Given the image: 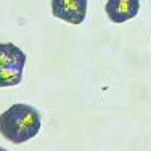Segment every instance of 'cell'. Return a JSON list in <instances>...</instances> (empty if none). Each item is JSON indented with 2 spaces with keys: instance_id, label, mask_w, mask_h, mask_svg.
Segmentation results:
<instances>
[{
  "instance_id": "5b68a950",
  "label": "cell",
  "mask_w": 151,
  "mask_h": 151,
  "mask_svg": "<svg viewBox=\"0 0 151 151\" xmlns=\"http://www.w3.org/2000/svg\"><path fill=\"white\" fill-rule=\"evenodd\" d=\"M0 151H8L6 148H3V146H0Z\"/></svg>"
},
{
  "instance_id": "7a4b0ae2",
  "label": "cell",
  "mask_w": 151,
  "mask_h": 151,
  "mask_svg": "<svg viewBox=\"0 0 151 151\" xmlns=\"http://www.w3.org/2000/svg\"><path fill=\"white\" fill-rule=\"evenodd\" d=\"M26 60V53L15 44H0V88L19 84Z\"/></svg>"
},
{
  "instance_id": "6da1fadb",
  "label": "cell",
  "mask_w": 151,
  "mask_h": 151,
  "mask_svg": "<svg viewBox=\"0 0 151 151\" xmlns=\"http://www.w3.org/2000/svg\"><path fill=\"white\" fill-rule=\"evenodd\" d=\"M39 111L26 103H16L0 114V134L12 143H24L40 132Z\"/></svg>"
},
{
  "instance_id": "277c9868",
  "label": "cell",
  "mask_w": 151,
  "mask_h": 151,
  "mask_svg": "<svg viewBox=\"0 0 151 151\" xmlns=\"http://www.w3.org/2000/svg\"><path fill=\"white\" fill-rule=\"evenodd\" d=\"M105 10L113 23H125L138 15L140 0H108Z\"/></svg>"
},
{
  "instance_id": "3957f363",
  "label": "cell",
  "mask_w": 151,
  "mask_h": 151,
  "mask_svg": "<svg viewBox=\"0 0 151 151\" xmlns=\"http://www.w3.org/2000/svg\"><path fill=\"white\" fill-rule=\"evenodd\" d=\"M88 0H52V13L69 24L84 23Z\"/></svg>"
}]
</instances>
